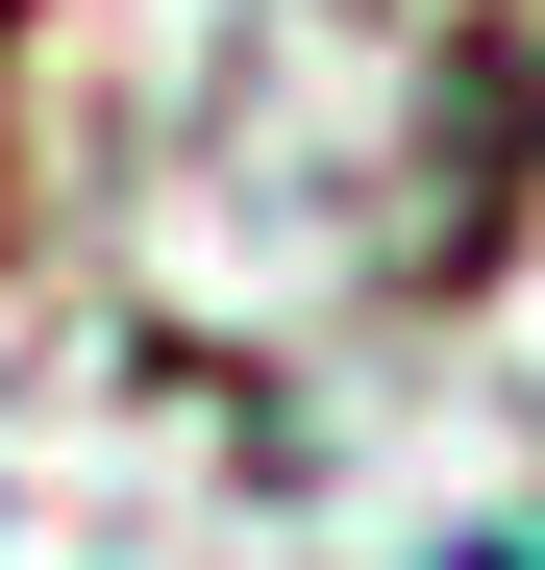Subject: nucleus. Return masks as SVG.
<instances>
[{"label":"nucleus","instance_id":"obj_1","mask_svg":"<svg viewBox=\"0 0 545 570\" xmlns=\"http://www.w3.org/2000/svg\"><path fill=\"white\" fill-rule=\"evenodd\" d=\"M472 570H545V546H472Z\"/></svg>","mask_w":545,"mask_h":570},{"label":"nucleus","instance_id":"obj_2","mask_svg":"<svg viewBox=\"0 0 545 570\" xmlns=\"http://www.w3.org/2000/svg\"><path fill=\"white\" fill-rule=\"evenodd\" d=\"M0 26H26V0H0Z\"/></svg>","mask_w":545,"mask_h":570}]
</instances>
